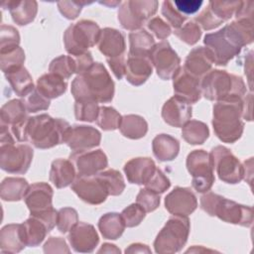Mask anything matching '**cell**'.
<instances>
[{
  "label": "cell",
  "mask_w": 254,
  "mask_h": 254,
  "mask_svg": "<svg viewBox=\"0 0 254 254\" xmlns=\"http://www.w3.org/2000/svg\"><path fill=\"white\" fill-rule=\"evenodd\" d=\"M71 190L80 199L89 204H100L109 195L107 188L98 175L77 176L71 184Z\"/></svg>",
  "instance_id": "cell-15"
},
{
  "label": "cell",
  "mask_w": 254,
  "mask_h": 254,
  "mask_svg": "<svg viewBox=\"0 0 254 254\" xmlns=\"http://www.w3.org/2000/svg\"><path fill=\"white\" fill-rule=\"evenodd\" d=\"M253 7L254 2L253 1H240L238 8L235 11V17L236 20L241 21H248L253 22Z\"/></svg>",
  "instance_id": "cell-56"
},
{
  "label": "cell",
  "mask_w": 254,
  "mask_h": 254,
  "mask_svg": "<svg viewBox=\"0 0 254 254\" xmlns=\"http://www.w3.org/2000/svg\"><path fill=\"white\" fill-rule=\"evenodd\" d=\"M158 6L159 2L156 0L124 1L118 10V21L126 30H139L157 12Z\"/></svg>",
  "instance_id": "cell-9"
},
{
  "label": "cell",
  "mask_w": 254,
  "mask_h": 254,
  "mask_svg": "<svg viewBox=\"0 0 254 254\" xmlns=\"http://www.w3.org/2000/svg\"><path fill=\"white\" fill-rule=\"evenodd\" d=\"M57 4L61 14L68 20H73L77 18L82 8V6L79 4L78 1L64 0V1H59Z\"/></svg>",
  "instance_id": "cell-54"
},
{
  "label": "cell",
  "mask_w": 254,
  "mask_h": 254,
  "mask_svg": "<svg viewBox=\"0 0 254 254\" xmlns=\"http://www.w3.org/2000/svg\"><path fill=\"white\" fill-rule=\"evenodd\" d=\"M99 106L93 100H77L74 103V115L79 121L93 122L99 112Z\"/></svg>",
  "instance_id": "cell-44"
},
{
  "label": "cell",
  "mask_w": 254,
  "mask_h": 254,
  "mask_svg": "<svg viewBox=\"0 0 254 254\" xmlns=\"http://www.w3.org/2000/svg\"><path fill=\"white\" fill-rule=\"evenodd\" d=\"M150 59L159 77L165 80L173 78L181 67V59L167 41L155 44L150 52Z\"/></svg>",
  "instance_id": "cell-13"
},
{
  "label": "cell",
  "mask_w": 254,
  "mask_h": 254,
  "mask_svg": "<svg viewBox=\"0 0 254 254\" xmlns=\"http://www.w3.org/2000/svg\"><path fill=\"white\" fill-rule=\"evenodd\" d=\"M68 241L75 252H92L99 242L98 234L93 225L77 222L69 230Z\"/></svg>",
  "instance_id": "cell-18"
},
{
  "label": "cell",
  "mask_w": 254,
  "mask_h": 254,
  "mask_svg": "<svg viewBox=\"0 0 254 254\" xmlns=\"http://www.w3.org/2000/svg\"><path fill=\"white\" fill-rule=\"evenodd\" d=\"M101 134L92 126L73 125L70 127L65 143L74 151H84L100 144Z\"/></svg>",
  "instance_id": "cell-21"
},
{
  "label": "cell",
  "mask_w": 254,
  "mask_h": 254,
  "mask_svg": "<svg viewBox=\"0 0 254 254\" xmlns=\"http://www.w3.org/2000/svg\"><path fill=\"white\" fill-rule=\"evenodd\" d=\"M4 74L14 92L20 97H25L35 88L32 76L24 66L9 70Z\"/></svg>",
  "instance_id": "cell-33"
},
{
  "label": "cell",
  "mask_w": 254,
  "mask_h": 254,
  "mask_svg": "<svg viewBox=\"0 0 254 254\" xmlns=\"http://www.w3.org/2000/svg\"><path fill=\"white\" fill-rule=\"evenodd\" d=\"M200 207L210 216H217L228 223L248 227L253 222V212L250 206L239 204L211 191H206L200 197Z\"/></svg>",
  "instance_id": "cell-5"
},
{
  "label": "cell",
  "mask_w": 254,
  "mask_h": 254,
  "mask_svg": "<svg viewBox=\"0 0 254 254\" xmlns=\"http://www.w3.org/2000/svg\"><path fill=\"white\" fill-rule=\"evenodd\" d=\"M126 225L121 216L117 212H108L103 214L98 221V228L102 236L106 239L115 240L119 238Z\"/></svg>",
  "instance_id": "cell-34"
},
{
  "label": "cell",
  "mask_w": 254,
  "mask_h": 254,
  "mask_svg": "<svg viewBox=\"0 0 254 254\" xmlns=\"http://www.w3.org/2000/svg\"><path fill=\"white\" fill-rule=\"evenodd\" d=\"M174 91L177 96H180L190 104L197 102L201 97L200 79L185 69L180 67L173 77Z\"/></svg>",
  "instance_id": "cell-20"
},
{
  "label": "cell",
  "mask_w": 254,
  "mask_h": 254,
  "mask_svg": "<svg viewBox=\"0 0 254 254\" xmlns=\"http://www.w3.org/2000/svg\"><path fill=\"white\" fill-rule=\"evenodd\" d=\"M97 46L106 60L125 55V37L120 31L113 28H104L100 31Z\"/></svg>",
  "instance_id": "cell-24"
},
{
  "label": "cell",
  "mask_w": 254,
  "mask_h": 254,
  "mask_svg": "<svg viewBox=\"0 0 254 254\" xmlns=\"http://www.w3.org/2000/svg\"><path fill=\"white\" fill-rule=\"evenodd\" d=\"M78 222V216L75 209L71 207L61 208L58 211L57 227L62 233H65Z\"/></svg>",
  "instance_id": "cell-49"
},
{
  "label": "cell",
  "mask_w": 254,
  "mask_h": 254,
  "mask_svg": "<svg viewBox=\"0 0 254 254\" xmlns=\"http://www.w3.org/2000/svg\"><path fill=\"white\" fill-rule=\"evenodd\" d=\"M2 7L9 10L12 20L20 26L33 22L38 12V3L34 0L4 1Z\"/></svg>",
  "instance_id": "cell-27"
},
{
  "label": "cell",
  "mask_w": 254,
  "mask_h": 254,
  "mask_svg": "<svg viewBox=\"0 0 254 254\" xmlns=\"http://www.w3.org/2000/svg\"><path fill=\"white\" fill-rule=\"evenodd\" d=\"M70 90L75 101L93 100L97 103H107L114 96V82L104 65L94 63L72 80Z\"/></svg>",
  "instance_id": "cell-2"
},
{
  "label": "cell",
  "mask_w": 254,
  "mask_h": 254,
  "mask_svg": "<svg viewBox=\"0 0 254 254\" xmlns=\"http://www.w3.org/2000/svg\"><path fill=\"white\" fill-rule=\"evenodd\" d=\"M243 113V98L229 96L216 101L213 105L212 126L215 135L225 143L237 141L244 129L241 120Z\"/></svg>",
  "instance_id": "cell-3"
},
{
  "label": "cell",
  "mask_w": 254,
  "mask_h": 254,
  "mask_svg": "<svg viewBox=\"0 0 254 254\" xmlns=\"http://www.w3.org/2000/svg\"><path fill=\"white\" fill-rule=\"evenodd\" d=\"M165 206L174 215L188 216L196 209L197 200L190 189L177 187L166 195Z\"/></svg>",
  "instance_id": "cell-17"
},
{
  "label": "cell",
  "mask_w": 254,
  "mask_h": 254,
  "mask_svg": "<svg viewBox=\"0 0 254 254\" xmlns=\"http://www.w3.org/2000/svg\"><path fill=\"white\" fill-rule=\"evenodd\" d=\"M67 83L63 77L49 72L37 79V89L48 99L61 96L66 90Z\"/></svg>",
  "instance_id": "cell-32"
},
{
  "label": "cell",
  "mask_w": 254,
  "mask_h": 254,
  "mask_svg": "<svg viewBox=\"0 0 254 254\" xmlns=\"http://www.w3.org/2000/svg\"><path fill=\"white\" fill-rule=\"evenodd\" d=\"M99 26L90 20H80L71 24L64 34L65 51L70 56H77L87 52L97 44L100 35Z\"/></svg>",
  "instance_id": "cell-8"
},
{
  "label": "cell",
  "mask_w": 254,
  "mask_h": 254,
  "mask_svg": "<svg viewBox=\"0 0 254 254\" xmlns=\"http://www.w3.org/2000/svg\"><path fill=\"white\" fill-rule=\"evenodd\" d=\"M171 186L170 180L165 176V174L158 168H156L154 174L150 180L145 184V188L149 189L157 193L165 192Z\"/></svg>",
  "instance_id": "cell-52"
},
{
  "label": "cell",
  "mask_w": 254,
  "mask_h": 254,
  "mask_svg": "<svg viewBox=\"0 0 254 254\" xmlns=\"http://www.w3.org/2000/svg\"><path fill=\"white\" fill-rule=\"evenodd\" d=\"M209 130L206 124L197 120H190L182 130L183 138L190 145H200L208 138Z\"/></svg>",
  "instance_id": "cell-38"
},
{
  "label": "cell",
  "mask_w": 254,
  "mask_h": 254,
  "mask_svg": "<svg viewBox=\"0 0 254 254\" xmlns=\"http://www.w3.org/2000/svg\"><path fill=\"white\" fill-rule=\"evenodd\" d=\"M28 112H38L41 110H46L50 107V99L45 97L38 89L35 87L28 95L23 99Z\"/></svg>",
  "instance_id": "cell-46"
},
{
  "label": "cell",
  "mask_w": 254,
  "mask_h": 254,
  "mask_svg": "<svg viewBox=\"0 0 254 254\" xmlns=\"http://www.w3.org/2000/svg\"><path fill=\"white\" fill-rule=\"evenodd\" d=\"M76 171L69 160L57 159L52 163L50 171V181L58 189L65 188L75 180Z\"/></svg>",
  "instance_id": "cell-28"
},
{
  "label": "cell",
  "mask_w": 254,
  "mask_h": 254,
  "mask_svg": "<svg viewBox=\"0 0 254 254\" xmlns=\"http://www.w3.org/2000/svg\"><path fill=\"white\" fill-rule=\"evenodd\" d=\"M121 119L122 116L113 107L101 106L99 108L98 116L96 118V123L101 129L105 131H110L119 128Z\"/></svg>",
  "instance_id": "cell-41"
},
{
  "label": "cell",
  "mask_w": 254,
  "mask_h": 254,
  "mask_svg": "<svg viewBox=\"0 0 254 254\" xmlns=\"http://www.w3.org/2000/svg\"><path fill=\"white\" fill-rule=\"evenodd\" d=\"M190 233V220L188 216L173 215L158 233L154 247L157 253H176L186 244Z\"/></svg>",
  "instance_id": "cell-7"
},
{
  "label": "cell",
  "mask_w": 254,
  "mask_h": 254,
  "mask_svg": "<svg viewBox=\"0 0 254 254\" xmlns=\"http://www.w3.org/2000/svg\"><path fill=\"white\" fill-rule=\"evenodd\" d=\"M155 162L150 158H134L124 165V173L129 183L145 185L156 170Z\"/></svg>",
  "instance_id": "cell-25"
},
{
  "label": "cell",
  "mask_w": 254,
  "mask_h": 254,
  "mask_svg": "<svg viewBox=\"0 0 254 254\" xmlns=\"http://www.w3.org/2000/svg\"><path fill=\"white\" fill-rule=\"evenodd\" d=\"M0 55L1 69L4 73L17 67L23 66L25 62V53L19 46L5 52H1Z\"/></svg>",
  "instance_id": "cell-40"
},
{
  "label": "cell",
  "mask_w": 254,
  "mask_h": 254,
  "mask_svg": "<svg viewBox=\"0 0 254 254\" xmlns=\"http://www.w3.org/2000/svg\"><path fill=\"white\" fill-rule=\"evenodd\" d=\"M27 112L28 110L23 100L12 99L6 102L1 108V124L9 127L16 125L28 118Z\"/></svg>",
  "instance_id": "cell-35"
},
{
  "label": "cell",
  "mask_w": 254,
  "mask_h": 254,
  "mask_svg": "<svg viewBox=\"0 0 254 254\" xmlns=\"http://www.w3.org/2000/svg\"><path fill=\"white\" fill-rule=\"evenodd\" d=\"M162 14L166 18L167 23L170 27L174 28L175 30L181 28L186 21L187 17L181 14L174 6L172 1L166 0L162 4Z\"/></svg>",
  "instance_id": "cell-48"
},
{
  "label": "cell",
  "mask_w": 254,
  "mask_h": 254,
  "mask_svg": "<svg viewBox=\"0 0 254 254\" xmlns=\"http://www.w3.org/2000/svg\"><path fill=\"white\" fill-rule=\"evenodd\" d=\"M20 43V35L18 30L12 26H1V38H0V53L7 50L18 47Z\"/></svg>",
  "instance_id": "cell-50"
},
{
  "label": "cell",
  "mask_w": 254,
  "mask_h": 254,
  "mask_svg": "<svg viewBox=\"0 0 254 254\" xmlns=\"http://www.w3.org/2000/svg\"><path fill=\"white\" fill-rule=\"evenodd\" d=\"M252 93H249L243 100V113L242 117L248 121L252 120Z\"/></svg>",
  "instance_id": "cell-59"
},
{
  "label": "cell",
  "mask_w": 254,
  "mask_h": 254,
  "mask_svg": "<svg viewBox=\"0 0 254 254\" xmlns=\"http://www.w3.org/2000/svg\"><path fill=\"white\" fill-rule=\"evenodd\" d=\"M119 129L122 135L129 139H140L146 135L148 124L143 117L129 114L122 116Z\"/></svg>",
  "instance_id": "cell-37"
},
{
  "label": "cell",
  "mask_w": 254,
  "mask_h": 254,
  "mask_svg": "<svg viewBox=\"0 0 254 254\" xmlns=\"http://www.w3.org/2000/svg\"><path fill=\"white\" fill-rule=\"evenodd\" d=\"M240 1H209L206 8L195 17L196 24L204 30H211L229 20L235 14Z\"/></svg>",
  "instance_id": "cell-14"
},
{
  "label": "cell",
  "mask_w": 254,
  "mask_h": 254,
  "mask_svg": "<svg viewBox=\"0 0 254 254\" xmlns=\"http://www.w3.org/2000/svg\"><path fill=\"white\" fill-rule=\"evenodd\" d=\"M33 149L26 144L0 145V167L10 174H25L33 159Z\"/></svg>",
  "instance_id": "cell-12"
},
{
  "label": "cell",
  "mask_w": 254,
  "mask_h": 254,
  "mask_svg": "<svg viewBox=\"0 0 254 254\" xmlns=\"http://www.w3.org/2000/svg\"><path fill=\"white\" fill-rule=\"evenodd\" d=\"M174 34L186 44L194 45L195 43H197L201 36V30L196 23L190 21L182 26L181 28L175 30Z\"/></svg>",
  "instance_id": "cell-45"
},
{
  "label": "cell",
  "mask_w": 254,
  "mask_h": 254,
  "mask_svg": "<svg viewBox=\"0 0 254 254\" xmlns=\"http://www.w3.org/2000/svg\"><path fill=\"white\" fill-rule=\"evenodd\" d=\"M127 227H134L141 223L146 215V210L139 203H132L120 213Z\"/></svg>",
  "instance_id": "cell-47"
},
{
  "label": "cell",
  "mask_w": 254,
  "mask_h": 254,
  "mask_svg": "<svg viewBox=\"0 0 254 254\" xmlns=\"http://www.w3.org/2000/svg\"><path fill=\"white\" fill-rule=\"evenodd\" d=\"M107 63L117 79H121L125 75V70H126L125 55L118 58L107 59Z\"/></svg>",
  "instance_id": "cell-58"
},
{
  "label": "cell",
  "mask_w": 254,
  "mask_h": 254,
  "mask_svg": "<svg viewBox=\"0 0 254 254\" xmlns=\"http://www.w3.org/2000/svg\"><path fill=\"white\" fill-rule=\"evenodd\" d=\"M173 4L181 14L186 16L196 13L203 2L201 0H176Z\"/></svg>",
  "instance_id": "cell-55"
},
{
  "label": "cell",
  "mask_w": 254,
  "mask_h": 254,
  "mask_svg": "<svg viewBox=\"0 0 254 254\" xmlns=\"http://www.w3.org/2000/svg\"><path fill=\"white\" fill-rule=\"evenodd\" d=\"M71 57L74 60L75 73H77V75L85 72L94 64L91 54L89 52H86L84 54L77 55V56H71Z\"/></svg>",
  "instance_id": "cell-57"
},
{
  "label": "cell",
  "mask_w": 254,
  "mask_h": 254,
  "mask_svg": "<svg viewBox=\"0 0 254 254\" xmlns=\"http://www.w3.org/2000/svg\"><path fill=\"white\" fill-rule=\"evenodd\" d=\"M49 70L64 79H68L75 73V64L71 56H60L54 59L49 66Z\"/></svg>",
  "instance_id": "cell-42"
},
{
  "label": "cell",
  "mask_w": 254,
  "mask_h": 254,
  "mask_svg": "<svg viewBox=\"0 0 254 254\" xmlns=\"http://www.w3.org/2000/svg\"><path fill=\"white\" fill-rule=\"evenodd\" d=\"M77 176H94L104 170L107 165V157L100 149L94 151H74L69 156Z\"/></svg>",
  "instance_id": "cell-16"
},
{
  "label": "cell",
  "mask_w": 254,
  "mask_h": 254,
  "mask_svg": "<svg viewBox=\"0 0 254 254\" xmlns=\"http://www.w3.org/2000/svg\"><path fill=\"white\" fill-rule=\"evenodd\" d=\"M25 246L21 234V223L8 224L1 229L0 247L2 253L20 252Z\"/></svg>",
  "instance_id": "cell-31"
},
{
  "label": "cell",
  "mask_w": 254,
  "mask_h": 254,
  "mask_svg": "<svg viewBox=\"0 0 254 254\" xmlns=\"http://www.w3.org/2000/svg\"><path fill=\"white\" fill-rule=\"evenodd\" d=\"M192 108L189 101L174 95L167 100L162 108L164 121L173 127H183L191 118Z\"/></svg>",
  "instance_id": "cell-22"
},
{
  "label": "cell",
  "mask_w": 254,
  "mask_h": 254,
  "mask_svg": "<svg viewBox=\"0 0 254 254\" xmlns=\"http://www.w3.org/2000/svg\"><path fill=\"white\" fill-rule=\"evenodd\" d=\"M28 188V182L23 178H6L1 183L0 196L6 201L20 200L24 198Z\"/></svg>",
  "instance_id": "cell-36"
},
{
  "label": "cell",
  "mask_w": 254,
  "mask_h": 254,
  "mask_svg": "<svg viewBox=\"0 0 254 254\" xmlns=\"http://www.w3.org/2000/svg\"><path fill=\"white\" fill-rule=\"evenodd\" d=\"M152 149L154 156L158 160L162 162L172 161L179 154L180 143L176 138L168 134H160L153 139Z\"/></svg>",
  "instance_id": "cell-30"
},
{
  "label": "cell",
  "mask_w": 254,
  "mask_h": 254,
  "mask_svg": "<svg viewBox=\"0 0 254 254\" xmlns=\"http://www.w3.org/2000/svg\"><path fill=\"white\" fill-rule=\"evenodd\" d=\"M53 189L47 183H35L29 186L24 195V200L31 212V215L53 208Z\"/></svg>",
  "instance_id": "cell-19"
},
{
  "label": "cell",
  "mask_w": 254,
  "mask_h": 254,
  "mask_svg": "<svg viewBox=\"0 0 254 254\" xmlns=\"http://www.w3.org/2000/svg\"><path fill=\"white\" fill-rule=\"evenodd\" d=\"M200 89L201 95L215 101L229 96L243 98L246 94V85L240 76L219 69H212L202 76Z\"/></svg>",
  "instance_id": "cell-6"
},
{
  "label": "cell",
  "mask_w": 254,
  "mask_h": 254,
  "mask_svg": "<svg viewBox=\"0 0 254 254\" xmlns=\"http://www.w3.org/2000/svg\"><path fill=\"white\" fill-rule=\"evenodd\" d=\"M213 171L216 172L218 178L227 184H238L243 179V165L223 146L212 148L209 153Z\"/></svg>",
  "instance_id": "cell-11"
},
{
  "label": "cell",
  "mask_w": 254,
  "mask_h": 254,
  "mask_svg": "<svg viewBox=\"0 0 254 254\" xmlns=\"http://www.w3.org/2000/svg\"><path fill=\"white\" fill-rule=\"evenodd\" d=\"M187 169L191 175L192 188L198 192L208 191L214 183V173L209 153L194 150L188 155Z\"/></svg>",
  "instance_id": "cell-10"
},
{
  "label": "cell",
  "mask_w": 254,
  "mask_h": 254,
  "mask_svg": "<svg viewBox=\"0 0 254 254\" xmlns=\"http://www.w3.org/2000/svg\"><path fill=\"white\" fill-rule=\"evenodd\" d=\"M105 184L108 193L111 195H119L125 189V183L122 175L113 169L100 172L97 174Z\"/></svg>",
  "instance_id": "cell-43"
},
{
  "label": "cell",
  "mask_w": 254,
  "mask_h": 254,
  "mask_svg": "<svg viewBox=\"0 0 254 254\" xmlns=\"http://www.w3.org/2000/svg\"><path fill=\"white\" fill-rule=\"evenodd\" d=\"M126 253H136V252H146V253H151V250L148 248L147 245L145 244H141V243H135V244H131L129 246V248H127L125 250Z\"/></svg>",
  "instance_id": "cell-60"
},
{
  "label": "cell",
  "mask_w": 254,
  "mask_h": 254,
  "mask_svg": "<svg viewBox=\"0 0 254 254\" xmlns=\"http://www.w3.org/2000/svg\"><path fill=\"white\" fill-rule=\"evenodd\" d=\"M70 127L67 121L62 118H53L48 114L29 117L27 142L38 149L52 148L65 143Z\"/></svg>",
  "instance_id": "cell-4"
},
{
  "label": "cell",
  "mask_w": 254,
  "mask_h": 254,
  "mask_svg": "<svg viewBox=\"0 0 254 254\" xmlns=\"http://www.w3.org/2000/svg\"><path fill=\"white\" fill-rule=\"evenodd\" d=\"M212 64H214L211 52L204 47L192 49L185 62V69L190 74L201 77L210 71Z\"/></svg>",
  "instance_id": "cell-26"
},
{
  "label": "cell",
  "mask_w": 254,
  "mask_h": 254,
  "mask_svg": "<svg viewBox=\"0 0 254 254\" xmlns=\"http://www.w3.org/2000/svg\"><path fill=\"white\" fill-rule=\"evenodd\" d=\"M130 54L150 55L151 50L155 46V41L150 33L144 29L132 31L129 34Z\"/></svg>",
  "instance_id": "cell-39"
},
{
  "label": "cell",
  "mask_w": 254,
  "mask_h": 254,
  "mask_svg": "<svg viewBox=\"0 0 254 254\" xmlns=\"http://www.w3.org/2000/svg\"><path fill=\"white\" fill-rule=\"evenodd\" d=\"M149 30L155 34V36L160 39V40H165L166 38H168L171 33V27L169 26V24L167 22H165L162 18L160 17H154L152 18L148 24H147Z\"/></svg>",
  "instance_id": "cell-53"
},
{
  "label": "cell",
  "mask_w": 254,
  "mask_h": 254,
  "mask_svg": "<svg viewBox=\"0 0 254 254\" xmlns=\"http://www.w3.org/2000/svg\"><path fill=\"white\" fill-rule=\"evenodd\" d=\"M253 42V22L235 20L217 32L204 36L203 43L211 52L214 64L226 65L241 49Z\"/></svg>",
  "instance_id": "cell-1"
},
{
  "label": "cell",
  "mask_w": 254,
  "mask_h": 254,
  "mask_svg": "<svg viewBox=\"0 0 254 254\" xmlns=\"http://www.w3.org/2000/svg\"><path fill=\"white\" fill-rule=\"evenodd\" d=\"M153 71L150 55H139L128 53L126 61L125 76L129 83L139 86L146 82Z\"/></svg>",
  "instance_id": "cell-23"
},
{
  "label": "cell",
  "mask_w": 254,
  "mask_h": 254,
  "mask_svg": "<svg viewBox=\"0 0 254 254\" xmlns=\"http://www.w3.org/2000/svg\"><path fill=\"white\" fill-rule=\"evenodd\" d=\"M98 3H100L102 5H105V6H108V7H111V8H114L118 5H120L121 1L120 0L119 1H116V0H114V1H99Z\"/></svg>",
  "instance_id": "cell-61"
},
{
  "label": "cell",
  "mask_w": 254,
  "mask_h": 254,
  "mask_svg": "<svg viewBox=\"0 0 254 254\" xmlns=\"http://www.w3.org/2000/svg\"><path fill=\"white\" fill-rule=\"evenodd\" d=\"M136 202L139 203L146 210V212H151L159 206L160 195L159 193L145 188L140 190L136 197Z\"/></svg>",
  "instance_id": "cell-51"
},
{
  "label": "cell",
  "mask_w": 254,
  "mask_h": 254,
  "mask_svg": "<svg viewBox=\"0 0 254 254\" xmlns=\"http://www.w3.org/2000/svg\"><path fill=\"white\" fill-rule=\"evenodd\" d=\"M50 232L47 225L38 217L32 216L21 223V234L26 246H38Z\"/></svg>",
  "instance_id": "cell-29"
}]
</instances>
